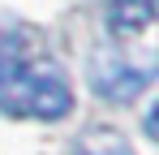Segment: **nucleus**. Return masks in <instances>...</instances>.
<instances>
[{
  "label": "nucleus",
  "instance_id": "nucleus-1",
  "mask_svg": "<svg viewBox=\"0 0 159 155\" xmlns=\"http://www.w3.org/2000/svg\"><path fill=\"white\" fill-rule=\"evenodd\" d=\"M0 112L4 116H34V121H65L73 112V86L60 65L34 60L0 73Z\"/></svg>",
  "mask_w": 159,
  "mask_h": 155
},
{
  "label": "nucleus",
  "instance_id": "nucleus-2",
  "mask_svg": "<svg viewBox=\"0 0 159 155\" xmlns=\"http://www.w3.org/2000/svg\"><path fill=\"white\" fill-rule=\"evenodd\" d=\"M95 91L112 103H129L138 99L151 82H155V69L151 65H129V60H99L95 65Z\"/></svg>",
  "mask_w": 159,
  "mask_h": 155
},
{
  "label": "nucleus",
  "instance_id": "nucleus-3",
  "mask_svg": "<svg viewBox=\"0 0 159 155\" xmlns=\"http://www.w3.org/2000/svg\"><path fill=\"white\" fill-rule=\"evenodd\" d=\"M151 22H155V0H112L107 9V35L125 43L151 30Z\"/></svg>",
  "mask_w": 159,
  "mask_h": 155
},
{
  "label": "nucleus",
  "instance_id": "nucleus-4",
  "mask_svg": "<svg viewBox=\"0 0 159 155\" xmlns=\"http://www.w3.org/2000/svg\"><path fill=\"white\" fill-rule=\"evenodd\" d=\"M73 155H133V147L120 129H90L73 147Z\"/></svg>",
  "mask_w": 159,
  "mask_h": 155
},
{
  "label": "nucleus",
  "instance_id": "nucleus-5",
  "mask_svg": "<svg viewBox=\"0 0 159 155\" xmlns=\"http://www.w3.org/2000/svg\"><path fill=\"white\" fill-rule=\"evenodd\" d=\"M22 56H26V43H22V35H13V30H0V73H9L13 65H22Z\"/></svg>",
  "mask_w": 159,
  "mask_h": 155
}]
</instances>
